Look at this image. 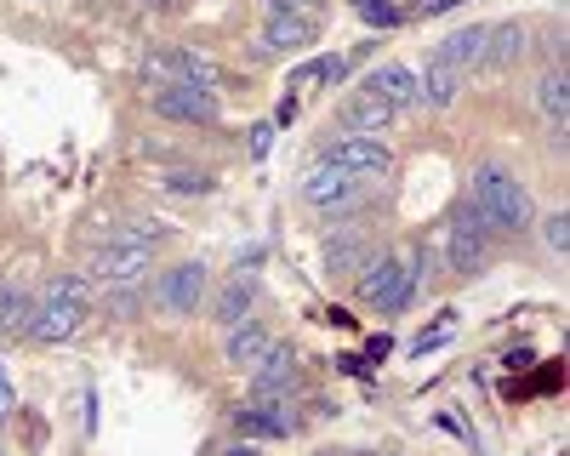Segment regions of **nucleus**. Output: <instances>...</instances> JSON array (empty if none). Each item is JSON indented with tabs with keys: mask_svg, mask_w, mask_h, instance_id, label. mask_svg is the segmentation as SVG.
<instances>
[{
	"mask_svg": "<svg viewBox=\"0 0 570 456\" xmlns=\"http://www.w3.org/2000/svg\"><path fill=\"white\" fill-rule=\"evenodd\" d=\"M462 200L485 217L491 235H531L537 228V200L508 166H480Z\"/></svg>",
	"mask_w": 570,
	"mask_h": 456,
	"instance_id": "obj_1",
	"label": "nucleus"
},
{
	"mask_svg": "<svg viewBox=\"0 0 570 456\" xmlns=\"http://www.w3.org/2000/svg\"><path fill=\"white\" fill-rule=\"evenodd\" d=\"M371 189L376 182H360L354 171H343L337 160H308L303 166V182H297V195H303V206L308 211H320V217H354L360 206H371Z\"/></svg>",
	"mask_w": 570,
	"mask_h": 456,
	"instance_id": "obj_2",
	"label": "nucleus"
},
{
	"mask_svg": "<svg viewBox=\"0 0 570 456\" xmlns=\"http://www.w3.org/2000/svg\"><path fill=\"white\" fill-rule=\"evenodd\" d=\"M491 228L485 217L473 211L468 200H456L451 222H445V235H440V251H445V274H456V280H480L485 262H491Z\"/></svg>",
	"mask_w": 570,
	"mask_h": 456,
	"instance_id": "obj_3",
	"label": "nucleus"
},
{
	"mask_svg": "<svg viewBox=\"0 0 570 456\" xmlns=\"http://www.w3.org/2000/svg\"><path fill=\"white\" fill-rule=\"evenodd\" d=\"M206 291H212V268L195 257V262H177V268L155 274L149 303H155V314H166V319H188V314H200Z\"/></svg>",
	"mask_w": 570,
	"mask_h": 456,
	"instance_id": "obj_4",
	"label": "nucleus"
},
{
	"mask_svg": "<svg viewBox=\"0 0 570 456\" xmlns=\"http://www.w3.org/2000/svg\"><path fill=\"white\" fill-rule=\"evenodd\" d=\"M383 251H389V246L371 240V228L343 222V228H331V235H325V274H331V280H360V274L383 257Z\"/></svg>",
	"mask_w": 570,
	"mask_h": 456,
	"instance_id": "obj_5",
	"label": "nucleus"
},
{
	"mask_svg": "<svg viewBox=\"0 0 570 456\" xmlns=\"http://www.w3.org/2000/svg\"><path fill=\"white\" fill-rule=\"evenodd\" d=\"M149 103H155V115H160V120H177V126H223V103H217V91L188 86V80L149 91Z\"/></svg>",
	"mask_w": 570,
	"mask_h": 456,
	"instance_id": "obj_6",
	"label": "nucleus"
},
{
	"mask_svg": "<svg viewBox=\"0 0 570 456\" xmlns=\"http://www.w3.org/2000/svg\"><path fill=\"white\" fill-rule=\"evenodd\" d=\"M246 377H252V399H292V394H297V377H303V354H297V343L274 337L268 354L252 365Z\"/></svg>",
	"mask_w": 570,
	"mask_h": 456,
	"instance_id": "obj_7",
	"label": "nucleus"
},
{
	"mask_svg": "<svg viewBox=\"0 0 570 456\" xmlns=\"http://www.w3.org/2000/svg\"><path fill=\"white\" fill-rule=\"evenodd\" d=\"M320 155H325V160H337L343 171H354L360 182H383V177L394 171V155H389L383 137H348V131H337Z\"/></svg>",
	"mask_w": 570,
	"mask_h": 456,
	"instance_id": "obj_8",
	"label": "nucleus"
},
{
	"mask_svg": "<svg viewBox=\"0 0 570 456\" xmlns=\"http://www.w3.org/2000/svg\"><path fill=\"white\" fill-rule=\"evenodd\" d=\"M257 308H263V280H257L252 268H234L228 280L217 286V297H212V319H217V331L246 326V319H257Z\"/></svg>",
	"mask_w": 570,
	"mask_h": 456,
	"instance_id": "obj_9",
	"label": "nucleus"
},
{
	"mask_svg": "<svg viewBox=\"0 0 570 456\" xmlns=\"http://www.w3.org/2000/svg\"><path fill=\"white\" fill-rule=\"evenodd\" d=\"M155 268V251L149 246H98L86 257V280H98V286H137L142 274Z\"/></svg>",
	"mask_w": 570,
	"mask_h": 456,
	"instance_id": "obj_10",
	"label": "nucleus"
},
{
	"mask_svg": "<svg viewBox=\"0 0 570 456\" xmlns=\"http://www.w3.org/2000/svg\"><path fill=\"white\" fill-rule=\"evenodd\" d=\"M320 40V23L314 18H268L252 40V63H274V58H292V52H308V46Z\"/></svg>",
	"mask_w": 570,
	"mask_h": 456,
	"instance_id": "obj_11",
	"label": "nucleus"
},
{
	"mask_svg": "<svg viewBox=\"0 0 570 456\" xmlns=\"http://www.w3.org/2000/svg\"><path fill=\"white\" fill-rule=\"evenodd\" d=\"M234 428H240L246 439L268 445V439H285V434H297L303 417H297V399H252L234 410Z\"/></svg>",
	"mask_w": 570,
	"mask_h": 456,
	"instance_id": "obj_12",
	"label": "nucleus"
},
{
	"mask_svg": "<svg viewBox=\"0 0 570 456\" xmlns=\"http://www.w3.org/2000/svg\"><path fill=\"white\" fill-rule=\"evenodd\" d=\"M86 326V303H58V297H35L29 319V343H69Z\"/></svg>",
	"mask_w": 570,
	"mask_h": 456,
	"instance_id": "obj_13",
	"label": "nucleus"
},
{
	"mask_svg": "<svg viewBox=\"0 0 570 456\" xmlns=\"http://www.w3.org/2000/svg\"><path fill=\"white\" fill-rule=\"evenodd\" d=\"M360 86L371 91V98H383L394 115H405V109H416V103H422V91H416V69H411V63H376Z\"/></svg>",
	"mask_w": 570,
	"mask_h": 456,
	"instance_id": "obj_14",
	"label": "nucleus"
},
{
	"mask_svg": "<svg viewBox=\"0 0 570 456\" xmlns=\"http://www.w3.org/2000/svg\"><path fill=\"white\" fill-rule=\"evenodd\" d=\"M389 126H394V109L383 98H371L365 86H354V98L337 103V131H348V137H383Z\"/></svg>",
	"mask_w": 570,
	"mask_h": 456,
	"instance_id": "obj_15",
	"label": "nucleus"
},
{
	"mask_svg": "<svg viewBox=\"0 0 570 456\" xmlns=\"http://www.w3.org/2000/svg\"><path fill=\"white\" fill-rule=\"evenodd\" d=\"M29 319H35V286H29V274H0V337H7V343L29 337Z\"/></svg>",
	"mask_w": 570,
	"mask_h": 456,
	"instance_id": "obj_16",
	"label": "nucleus"
},
{
	"mask_svg": "<svg viewBox=\"0 0 570 456\" xmlns=\"http://www.w3.org/2000/svg\"><path fill=\"white\" fill-rule=\"evenodd\" d=\"M537 46V29L525 23V18H508V23H497L491 34H485V69H508V63H519Z\"/></svg>",
	"mask_w": 570,
	"mask_h": 456,
	"instance_id": "obj_17",
	"label": "nucleus"
},
{
	"mask_svg": "<svg viewBox=\"0 0 570 456\" xmlns=\"http://www.w3.org/2000/svg\"><path fill=\"white\" fill-rule=\"evenodd\" d=\"M485 34H491V23L456 29V34H445V40L434 46V58H440L445 69H456V75H468V69H485Z\"/></svg>",
	"mask_w": 570,
	"mask_h": 456,
	"instance_id": "obj_18",
	"label": "nucleus"
},
{
	"mask_svg": "<svg viewBox=\"0 0 570 456\" xmlns=\"http://www.w3.org/2000/svg\"><path fill=\"white\" fill-rule=\"evenodd\" d=\"M268 343H274V331L263 326V319H246V326L223 331V359L234 365V371H252V365L268 354Z\"/></svg>",
	"mask_w": 570,
	"mask_h": 456,
	"instance_id": "obj_19",
	"label": "nucleus"
},
{
	"mask_svg": "<svg viewBox=\"0 0 570 456\" xmlns=\"http://www.w3.org/2000/svg\"><path fill=\"white\" fill-rule=\"evenodd\" d=\"M416 291H422V280H416V262H411V257H400V268L389 274V286L376 291V303H371V308L383 314V319H400V314L416 303Z\"/></svg>",
	"mask_w": 570,
	"mask_h": 456,
	"instance_id": "obj_20",
	"label": "nucleus"
},
{
	"mask_svg": "<svg viewBox=\"0 0 570 456\" xmlns=\"http://www.w3.org/2000/svg\"><path fill=\"white\" fill-rule=\"evenodd\" d=\"M537 109L548 115L553 137H564V115H570V80H564V63H553V69L537 80Z\"/></svg>",
	"mask_w": 570,
	"mask_h": 456,
	"instance_id": "obj_21",
	"label": "nucleus"
},
{
	"mask_svg": "<svg viewBox=\"0 0 570 456\" xmlns=\"http://www.w3.org/2000/svg\"><path fill=\"white\" fill-rule=\"evenodd\" d=\"M416 91H422V103H434V109H451L462 98V75L445 69L440 58H428V69L416 75Z\"/></svg>",
	"mask_w": 570,
	"mask_h": 456,
	"instance_id": "obj_22",
	"label": "nucleus"
},
{
	"mask_svg": "<svg viewBox=\"0 0 570 456\" xmlns=\"http://www.w3.org/2000/svg\"><path fill=\"white\" fill-rule=\"evenodd\" d=\"M343 75H348V63H343L337 52L308 58V63L292 69V98H297V91H308V86H343Z\"/></svg>",
	"mask_w": 570,
	"mask_h": 456,
	"instance_id": "obj_23",
	"label": "nucleus"
},
{
	"mask_svg": "<svg viewBox=\"0 0 570 456\" xmlns=\"http://www.w3.org/2000/svg\"><path fill=\"white\" fill-rule=\"evenodd\" d=\"M160 189H166V195H177V200H200V195H212V189H217V177H212V171H200V166H166Z\"/></svg>",
	"mask_w": 570,
	"mask_h": 456,
	"instance_id": "obj_24",
	"label": "nucleus"
},
{
	"mask_svg": "<svg viewBox=\"0 0 570 456\" xmlns=\"http://www.w3.org/2000/svg\"><path fill=\"white\" fill-rule=\"evenodd\" d=\"M142 80H149V91L177 86L183 80V58L171 52V46H149V52H142Z\"/></svg>",
	"mask_w": 570,
	"mask_h": 456,
	"instance_id": "obj_25",
	"label": "nucleus"
},
{
	"mask_svg": "<svg viewBox=\"0 0 570 456\" xmlns=\"http://www.w3.org/2000/svg\"><path fill=\"white\" fill-rule=\"evenodd\" d=\"M104 314L109 319H137L142 314V280L137 286H104Z\"/></svg>",
	"mask_w": 570,
	"mask_h": 456,
	"instance_id": "obj_26",
	"label": "nucleus"
},
{
	"mask_svg": "<svg viewBox=\"0 0 570 456\" xmlns=\"http://www.w3.org/2000/svg\"><path fill=\"white\" fill-rule=\"evenodd\" d=\"M40 297H58V303H86V308H91V280H86V274H52V280L40 286Z\"/></svg>",
	"mask_w": 570,
	"mask_h": 456,
	"instance_id": "obj_27",
	"label": "nucleus"
},
{
	"mask_svg": "<svg viewBox=\"0 0 570 456\" xmlns=\"http://www.w3.org/2000/svg\"><path fill=\"white\" fill-rule=\"evenodd\" d=\"M354 12H360L371 29H400V23H411L400 0H354Z\"/></svg>",
	"mask_w": 570,
	"mask_h": 456,
	"instance_id": "obj_28",
	"label": "nucleus"
},
{
	"mask_svg": "<svg viewBox=\"0 0 570 456\" xmlns=\"http://www.w3.org/2000/svg\"><path fill=\"white\" fill-rule=\"evenodd\" d=\"M268 7V18H325V0H263Z\"/></svg>",
	"mask_w": 570,
	"mask_h": 456,
	"instance_id": "obj_29",
	"label": "nucleus"
},
{
	"mask_svg": "<svg viewBox=\"0 0 570 456\" xmlns=\"http://www.w3.org/2000/svg\"><path fill=\"white\" fill-rule=\"evenodd\" d=\"M542 240H548V251H564V246H570V217H564V211H553V217L542 222Z\"/></svg>",
	"mask_w": 570,
	"mask_h": 456,
	"instance_id": "obj_30",
	"label": "nucleus"
},
{
	"mask_svg": "<svg viewBox=\"0 0 570 456\" xmlns=\"http://www.w3.org/2000/svg\"><path fill=\"white\" fill-rule=\"evenodd\" d=\"M462 0H416V7H405V18H440V12H456Z\"/></svg>",
	"mask_w": 570,
	"mask_h": 456,
	"instance_id": "obj_31",
	"label": "nucleus"
},
{
	"mask_svg": "<svg viewBox=\"0 0 570 456\" xmlns=\"http://www.w3.org/2000/svg\"><path fill=\"white\" fill-rule=\"evenodd\" d=\"M268 143H274V126H252V155H257V160L268 155Z\"/></svg>",
	"mask_w": 570,
	"mask_h": 456,
	"instance_id": "obj_32",
	"label": "nucleus"
},
{
	"mask_svg": "<svg viewBox=\"0 0 570 456\" xmlns=\"http://www.w3.org/2000/svg\"><path fill=\"white\" fill-rule=\"evenodd\" d=\"M337 371H343V377H365V371H371V365H365L360 354H343V359H337Z\"/></svg>",
	"mask_w": 570,
	"mask_h": 456,
	"instance_id": "obj_33",
	"label": "nucleus"
},
{
	"mask_svg": "<svg viewBox=\"0 0 570 456\" xmlns=\"http://www.w3.org/2000/svg\"><path fill=\"white\" fill-rule=\"evenodd\" d=\"M149 12H160V18H177V12H188V0H149Z\"/></svg>",
	"mask_w": 570,
	"mask_h": 456,
	"instance_id": "obj_34",
	"label": "nucleus"
},
{
	"mask_svg": "<svg viewBox=\"0 0 570 456\" xmlns=\"http://www.w3.org/2000/svg\"><path fill=\"white\" fill-rule=\"evenodd\" d=\"M365 354H371V359H389V354H394V343H389V337H371V343H365Z\"/></svg>",
	"mask_w": 570,
	"mask_h": 456,
	"instance_id": "obj_35",
	"label": "nucleus"
},
{
	"mask_svg": "<svg viewBox=\"0 0 570 456\" xmlns=\"http://www.w3.org/2000/svg\"><path fill=\"white\" fill-rule=\"evenodd\" d=\"M223 456H263V445H257V439H240V445H228Z\"/></svg>",
	"mask_w": 570,
	"mask_h": 456,
	"instance_id": "obj_36",
	"label": "nucleus"
},
{
	"mask_svg": "<svg viewBox=\"0 0 570 456\" xmlns=\"http://www.w3.org/2000/svg\"><path fill=\"white\" fill-rule=\"evenodd\" d=\"M12 417V388H7V377H0V423Z\"/></svg>",
	"mask_w": 570,
	"mask_h": 456,
	"instance_id": "obj_37",
	"label": "nucleus"
},
{
	"mask_svg": "<svg viewBox=\"0 0 570 456\" xmlns=\"http://www.w3.org/2000/svg\"><path fill=\"white\" fill-rule=\"evenodd\" d=\"M308 456H360V450H343V445H325V450H308Z\"/></svg>",
	"mask_w": 570,
	"mask_h": 456,
	"instance_id": "obj_38",
	"label": "nucleus"
},
{
	"mask_svg": "<svg viewBox=\"0 0 570 456\" xmlns=\"http://www.w3.org/2000/svg\"><path fill=\"white\" fill-rule=\"evenodd\" d=\"M80 7H91V12H104V7H115V0H80Z\"/></svg>",
	"mask_w": 570,
	"mask_h": 456,
	"instance_id": "obj_39",
	"label": "nucleus"
},
{
	"mask_svg": "<svg viewBox=\"0 0 570 456\" xmlns=\"http://www.w3.org/2000/svg\"><path fill=\"white\" fill-rule=\"evenodd\" d=\"M0 456H7V450H0Z\"/></svg>",
	"mask_w": 570,
	"mask_h": 456,
	"instance_id": "obj_40",
	"label": "nucleus"
},
{
	"mask_svg": "<svg viewBox=\"0 0 570 456\" xmlns=\"http://www.w3.org/2000/svg\"><path fill=\"white\" fill-rule=\"evenodd\" d=\"M360 456H365V450H360Z\"/></svg>",
	"mask_w": 570,
	"mask_h": 456,
	"instance_id": "obj_41",
	"label": "nucleus"
}]
</instances>
